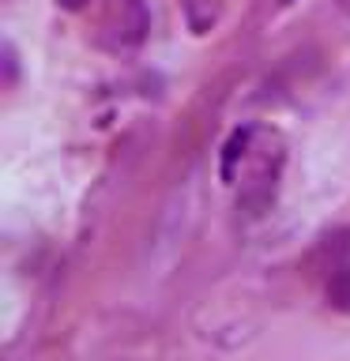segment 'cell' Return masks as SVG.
<instances>
[{"mask_svg":"<svg viewBox=\"0 0 350 361\" xmlns=\"http://www.w3.org/2000/svg\"><path fill=\"white\" fill-rule=\"evenodd\" d=\"M147 34V11L140 0H113L106 19H102V42L113 49H128L140 45Z\"/></svg>","mask_w":350,"mask_h":361,"instance_id":"obj_1","label":"cell"},{"mask_svg":"<svg viewBox=\"0 0 350 361\" xmlns=\"http://www.w3.org/2000/svg\"><path fill=\"white\" fill-rule=\"evenodd\" d=\"M327 298H332L335 309L350 312V264H346V267H339L335 275L327 279Z\"/></svg>","mask_w":350,"mask_h":361,"instance_id":"obj_2","label":"cell"},{"mask_svg":"<svg viewBox=\"0 0 350 361\" xmlns=\"http://www.w3.org/2000/svg\"><path fill=\"white\" fill-rule=\"evenodd\" d=\"M185 4H188V23H192V27H196V23H200V4H207L211 19L219 16V0H185Z\"/></svg>","mask_w":350,"mask_h":361,"instance_id":"obj_3","label":"cell"},{"mask_svg":"<svg viewBox=\"0 0 350 361\" xmlns=\"http://www.w3.org/2000/svg\"><path fill=\"white\" fill-rule=\"evenodd\" d=\"M56 4H61L64 11H79V8H87L90 0H56Z\"/></svg>","mask_w":350,"mask_h":361,"instance_id":"obj_4","label":"cell"}]
</instances>
